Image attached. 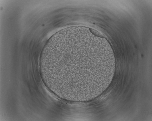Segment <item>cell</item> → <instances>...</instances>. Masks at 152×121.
I'll list each match as a JSON object with an SVG mask.
<instances>
[{
    "mask_svg": "<svg viewBox=\"0 0 152 121\" xmlns=\"http://www.w3.org/2000/svg\"><path fill=\"white\" fill-rule=\"evenodd\" d=\"M40 74L44 84L58 95L77 97L95 91L105 78L107 52L87 35L67 33L49 40L42 52Z\"/></svg>",
    "mask_w": 152,
    "mask_h": 121,
    "instance_id": "6da1fadb",
    "label": "cell"
}]
</instances>
